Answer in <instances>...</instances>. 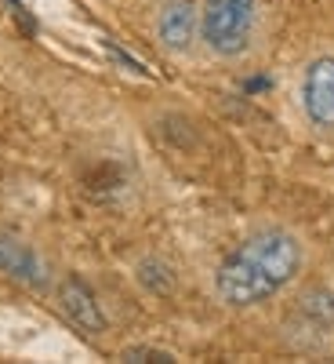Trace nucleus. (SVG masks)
Instances as JSON below:
<instances>
[{
    "label": "nucleus",
    "mask_w": 334,
    "mask_h": 364,
    "mask_svg": "<svg viewBox=\"0 0 334 364\" xmlns=\"http://www.w3.org/2000/svg\"><path fill=\"white\" fill-rule=\"evenodd\" d=\"M301 269V245L287 230H258L236 245L215 273V291L226 306L247 310L287 288Z\"/></svg>",
    "instance_id": "f257e3e1"
},
{
    "label": "nucleus",
    "mask_w": 334,
    "mask_h": 364,
    "mask_svg": "<svg viewBox=\"0 0 334 364\" xmlns=\"http://www.w3.org/2000/svg\"><path fill=\"white\" fill-rule=\"evenodd\" d=\"M255 18H258V0H204L200 37L215 55L236 58L251 48Z\"/></svg>",
    "instance_id": "f03ea898"
},
{
    "label": "nucleus",
    "mask_w": 334,
    "mask_h": 364,
    "mask_svg": "<svg viewBox=\"0 0 334 364\" xmlns=\"http://www.w3.org/2000/svg\"><path fill=\"white\" fill-rule=\"evenodd\" d=\"M301 109L316 128H334V58L320 55L301 77Z\"/></svg>",
    "instance_id": "7ed1b4c3"
},
{
    "label": "nucleus",
    "mask_w": 334,
    "mask_h": 364,
    "mask_svg": "<svg viewBox=\"0 0 334 364\" xmlns=\"http://www.w3.org/2000/svg\"><path fill=\"white\" fill-rule=\"evenodd\" d=\"M0 273L11 277L15 284H26V288H48V262L40 259V252L29 245V240L15 237V233H0Z\"/></svg>",
    "instance_id": "20e7f679"
},
{
    "label": "nucleus",
    "mask_w": 334,
    "mask_h": 364,
    "mask_svg": "<svg viewBox=\"0 0 334 364\" xmlns=\"http://www.w3.org/2000/svg\"><path fill=\"white\" fill-rule=\"evenodd\" d=\"M58 310H62L69 317V324H77L84 336H102V331L109 328L95 291H91L80 277H66L62 284H58Z\"/></svg>",
    "instance_id": "39448f33"
},
{
    "label": "nucleus",
    "mask_w": 334,
    "mask_h": 364,
    "mask_svg": "<svg viewBox=\"0 0 334 364\" xmlns=\"http://www.w3.org/2000/svg\"><path fill=\"white\" fill-rule=\"evenodd\" d=\"M291 328L301 336V343H323L334 331V291L327 288H309L298 299Z\"/></svg>",
    "instance_id": "423d86ee"
},
{
    "label": "nucleus",
    "mask_w": 334,
    "mask_h": 364,
    "mask_svg": "<svg viewBox=\"0 0 334 364\" xmlns=\"http://www.w3.org/2000/svg\"><path fill=\"white\" fill-rule=\"evenodd\" d=\"M200 33V8L193 0H167L157 15V37L167 51H189Z\"/></svg>",
    "instance_id": "0eeeda50"
},
{
    "label": "nucleus",
    "mask_w": 334,
    "mask_h": 364,
    "mask_svg": "<svg viewBox=\"0 0 334 364\" xmlns=\"http://www.w3.org/2000/svg\"><path fill=\"white\" fill-rule=\"evenodd\" d=\"M138 284L153 295H167L174 288V273L160 259H145V262H138Z\"/></svg>",
    "instance_id": "6e6552de"
},
{
    "label": "nucleus",
    "mask_w": 334,
    "mask_h": 364,
    "mask_svg": "<svg viewBox=\"0 0 334 364\" xmlns=\"http://www.w3.org/2000/svg\"><path fill=\"white\" fill-rule=\"evenodd\" d=\"M120 360H174V353L157 350V346H128L120 353Z\"/></svg>",
    "instance_id": "1a4fd4ad"
}]
</instances>
